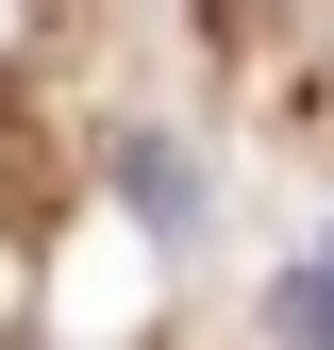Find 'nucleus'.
<instances>
[{
    "instance_id": "f257e3e1",
    "label": "nucleus",
    "mask_w": 334,
    "mask_h": 350,
    "mask_svg": "<svg viewBox=\"0 0 334 350\" xmlns=\"http://www.w3.org/2000/svg\"><path fill=\"white\" fill-rule=\"evenodd\" d=\"M117 200H134L167 250H201V217H218V167H201L184 134H117Z\"/></svg>"
},
{
    "instance_id": "f03ea898",
    "label": "nucleus",
    "mask_w": 334,
    "mask_h": 350,
    "mask_svg": "<svg viewBox=\"0 0 334 350\" xmlns=\"http://www.w3.org/2000/svg\"><path fill=\"white\" fill-rule=\"evenodd\" d=\"M268 334H284V350H334V234H318V267H284V300H268Z\"/></svg>"
}]
</instances>
